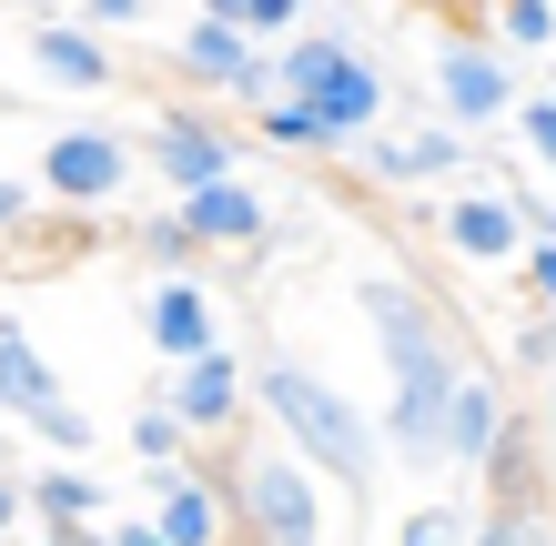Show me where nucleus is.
<instances>
[{
	"mask_svg": "<svg viewBox=\"0 0 556 546\" xmlns=\"http://www.w3.org/2000/svg\"><path fill=\"white\" fill-rule=\"evenodd\" d=\"M375 325V355H384V445L405 466H445V426H455V395H466V365H455V325L435 314V294H415L405 274H365L354 283Z\"/></svg>",
	"mask_w": 556,
	"mask_h": 546,
	"instance_id": "f257e3e1",
	"label": "nucleus"
},
{
	"mask_svg": "<svg viewBox=\"0 0 556 546\" xmlns=\"http://www.w3.org/2000/svg\"><path fill=\"white\" fill-rule=\"evenodd\" d=\"M253 405L274 415V435H283L314 475L354 486V506H365V496L384 486V466H395L384 426H365V405H354V395H334V384H324L314 365H293V355H274L264 374H253Z\"/></svg>",
	"mask_w": 556,
	"mask_h": 546,
	"instance_id": "f03ea898",
	"label": "nucleus"
},
{
	"mask_svg": "<svg viewBox=\"0 0 556 546\" xmlns=\"http://www.w3.org/2000/svg\"><path fill=\"white\" fill-rule=\"evenodd\" d=\"M274 72H283V102H304L324 132H334V152L365 142L375 122H384V72H375L354 41H334V30H304V41H293Z\"/></svg>",
	"mask_w": 556,
	"mask_h": 546,
	"instance_id": "7ed1b4c3",
	"label": "nucleus"
},
{
	"mask_svg": "<svg viewBox=\"0 0 556 546\" xmlns=\"http://www.w3.org/2000/svg\"><path fill=\"white\" fill-rule=\"evenodd\" d=\"M233 517L253 526V546H324V496H314V466L293 445H253L233 466Z\"/></svg>",
	"mask_w": 556,
	"mask_h": 546,
	"instance_id": "20e7f679",
	"label": "nucleus"
},
{
	"mask_svg": "<svg viewBox=\"0 0 556 546\" xmlns=\"http://www.w3.org/2000/svg\"><path fill=\"white\" fill-rule=\"evenodd\" d=\"M182 72H192V81H213V91H233V102H264V112L283 102V72L233 30V11H223V0L182 21Z\"/></svg>",
	"mask_w": 556,
	"mask_h": 546,
	"instance_id": "39448f33",
	"label": "nucleus"
},
{
	"mask_svg": "<svg viewBox=\"0 0 556 546\" xmlns=\"http://www.w3.org/2000/svg\"><path fill=\"white\" fill-rule=\"evenodd\" d=\"M435 102L455 132H476V122H506L516 112V72L496 41H435Z\"/></svg>",
	"mask_w": 556,
	"mask_h": 546,
	"instance_id": "423d86ee",
	"label": "nucleus"
},
{
	"mask_svg": "<svg viewBox=\"0 0 556 546\" xmlns=\"http://www.w3.org/2000/svg\"><path fill=\"white\" fill-rule=\"evenodd\" d=\"M233 163H243V142L223 132V122H192V112H162L152 122V173L182 192H213V182H233Z\"/></svg>",
	"mask_w": 556,
	"mask_h": 546,
	"instance_id": "0eeeda50",
	"label": "nucleus"
},
{
	"mask_svg": "<svg viewBox=\"0 0 556 546\" xmlns=\"http://www.w3.org/2000/svg\"><path fill=\"white\" fill-rule=\"evenodd\" d=\"M41 182L61 192V203H122L132 142H122V132H51L41 142Z\"/></svg>",
	"mask_w": 556,
	"mask_h": 546,
	"instance_id": "6e6552de",
	"label": "nucleus"
},
{
	"mask_svg": "<svg viewBox=\"0 0 556 546\" xmlns=\"http://www.w3.org/2000/svg\"><path fill=\"white\" fill-rule=\"evenodd\" d=\"M152 486V526L173 546H223V526H233V486H203L192 466H142Z\"/></svg>",
	"mask_w": 556,
	"mask_h": 546,
	"instance_id": "1a4fd4ad",
	"label": "nucleus"
},
{
	"mask_svg": "<svg viewBox=\"0 0 556 546\" xmlns=\"http://www.w3.org/2000/svg\"><path fill=\"white\" fill-rule=\"evenodd\" d=\"M21 61H30L51 91H112V81H122V72H112V51L91 41L81 21H21Z\"/></svg>",
	"mask_w": 556,
	"mask_h": 546,
	"instance_id": "9d476101",
	"label": "nucleus"
},
{
	"mask_svg": "<svg viewBox=\"0 0 556 546\" xmlns=\"http://www.w3.org/2000/svg\"><path fill=\"white\" fill-rule=\"evenodd\" d=\"M435 233H445L455 264H506V253H536V243H527V213H516L506 192H455Z\"/></svg>",
	"mask_w": 556,
	"mask_h": 546,
	"instance_id": "9b49d317",
	"label": "nucleus"
},
{
	"mask_svg": "<svg viewBox=\"0 0 556 546\" xmlns=\"http://www.w3.org/2000/svg\"><path fill=\"white\" fill-rule=\"evenodd\" d=\"M142 325H152L162 355H173V374H182V365H203V355H223V304L203 294V283H162Z\"/></svg>",
	"mask_w": 556,
	"mask_h": 546,
	"instance_id": "f8f14e48",
	"label": "nucleus"
},
{
	"mask_svg": "<svg viewBox=\"0 0 556 546\" xmlns=\"http://www.w3.org/2000/svg\"><path fill=\"white\" fill-rule=\"evenodd\" d=\"M21 496L41 506V526L61 536V526H102L112 506H122V486L112 475H91V466H41V475H21ZM122 526V517H112Z\"/></svg>",
	"mask_w": 556,
	"mask_h": 546,
	"instance_id": "ddd939ff",
	"label": "nucleus"
},
{
	"mask_svg": "<svg viewBox=\"0 0 556 546\" xmlns=\"http://www.w3.org/2000/svg\"><path fill=\"white\" fill-rule=\"evenodd\" d=\"M354 163H365V182H435L455 163H476V152H466L455 122H425V132H405V142H365Z\"/></svg>",
	"mask_w": 556,
	"mask_h": 546,
	"instance_id": "4468645a",
	"label": "nucleus"
},
{
	"mask_svg": "<svg viewBox=\"0 0 556 546\" xmlns=\"http://www.w3.org/2000/svg\"><path fill=\"white\" fill-rule=\"evenodd\" d=\"M264 192H253V182H213V192H192V203H182V233L192 243H223V253H243V243H264Z\"/></svg>",
	"mask_w": 556,
	"mask_h": 546,
	"instance_id": "2eb2a0df",
	"label": "nucleus"
},
{
	"mask_svg": "<svg viewBox=\"0 0 556 546\" xmlns=\"http://www.w3.org/2000/svg\"><path fill=\"white\" fill-rule=\"evenodd\" d=\"M496 456H506V384L496 374H466L455 426H445V466H496Z\"/></svg>",
	"mask_w": 556,
	"mask_h": 546,
	"instance_id": "dca6fc26",
	"label": "nucleus"
},
{
	"mask_svg": "<svg viewBox=\"0 0 556 546\" xmlns=\"http://www.w3.org/2000/svg\"><path fill=\"white\" fill-rule=\"evenodd\" d=\"M233 405H243V365H233V355H203V365H182V374H173V415H182L192 435L233 426Z\"/></svg>",
	"mask_w": 556,
	"mask_h": 546,
	"instance_id": "f3484780",
	"label": "nucleus"
},
{
	"mask_svg": "<svg viewBox=\"0 0 556 546\" xmlns=\"http://www.w3.org/2000/svg\"><path fill=\"white\" fill-rule=\"evenodd\" d=\"M0 384H11V415H21V426H41V415L72 405V395H61V374H51V355H30L21 325H0Z\"/></svg>",
	"mask_w": 556,
	"mask_h": 546,
	"instance_id": "a211bd4d",
	"label": "nucleus"
},
{
	"mask_svg": "<svg viewBox=\"0 0 556 546\" xmlns=\"http://www.w3.org/2000/svg\"><path fill=\"white\" fill-rule=\"evenodd\" d=\"M223 11H233V30H243V41H304V30H314V11H304V0H223Z\"/></svg>",
	"mask_w": 556,
	"mask_h": 546,
	"instance_id": "6ab92c4d",
	"label": "nucleus"
},
{
	"mask_svg": "<svg viewBox=\"0 0 556 546\" xmlns=\"http://www.w3.org/2000/svg\"><path fill=\"white\" fill-rule=\"evenodd\" d=\"M476 536H485V526H476L455 496H445V506H405V517H395V546H476Z\"/></svg>",
	"mask_w": 556,
	"mask_h": 546,
	"instance_id": "aec40b11",
	"label": "nucleus"
},
{
	"mask_svg": "<svg viewBox=\"0 0 556 546\" xmlns=\"http://www.w3.org/2000/svg\"><path fill=\"white\" fill-rule=\"evenodd\" d=\"M485 41H496V51H546L556 11H546V0H506V11H485Z\"/></svg>",
	"mask_w": 556,
	"mask_h": 546,
	"instance_id": "412c9836",
	"label": "nucleus"
},
{
	"mask_svg": "<svg viewBox=\"0 0 556 546\" xmlns=\"http://www.w3.org/2000/svg\"><path fill=\"white\" fill-rule=\"evenodd\" d=\"M182 435H192V426H182L173 405H142V415H132V456H142V466H182Z\"/></svg>",
	"mask_w": 556,
	"mask_h": 546,
	"instance_id": "4be33fe9",
	"label": "nucleus"
},
{
	"mask_svg": "<svg viewBox=\"0 0 556 546\" xmlns=\"http://www.w3.org/2000/svg\"><path fill=\"white\" fill-rule=\"evenodd\" d=\"M264 142H274V152H334V132H324L304 102H274V112H264Z\"/></svg>",
	"mask_w": 556,
	"mask_h": 546,
	"instance_id": "5701e85b",
	"label": "nucleus"
},
{
	"mask_svg": "<svg viewBox=\"0 0 556 546\" xmlns=\"http://www.w3.org/2000/svg\"><path fill=\"white\" fill-rule=\"evenodd\" d=\"M142 264H162L182 283V264H192V233H182V213H162V223H142Z\"/></svg>",
	"mask_w": 556,
	"mask_h": 546,
	"instance_id": "b1692460",
	"label": "nucleus"
},
{
	"mask_svg": "<svg viewBox=\"0 0 556 546\" xmlns=\"http://www.w3.org/2000/svg\"><path fill=\"white\" fill-rule=\"evenodd\" d=\"M41 445H51L61 466H81V456H91V415H81V405H61V415H41Z\"/></svg>",
	"mask_w": 556,
	"mask_h": 546,
	"instance_id": "393cba45",
	"label": "nucleus"
},
{
	"mask_svg": "<svg viewBox=\"0 0 556 546\" xmlns=\"http://www.w3.org/2000/svg\"><path fill=\"white\" fill-rule=\"evenodd\" d=\"M527 152L556 173V91H536V102H527Z\"/></svg>",
	"mask_w": 556,
	"mask_h": 546,
	"instance_id": "a878e982",
	"label": "nucleus"
},
{
	"mask_svg": "<svg viewBox=\"0 0 556 546\" xmlns=\"http://www.w3.org/2000/svg\"><path fill=\"white\" fill-rule=\"evenodd\" d=\"M72 21L91 30V41H102V30H132V21H142V0H81Z\"/></svg>",
	"mask_w": 556,
	"mask_h": 546,
	"instance_id": "bb28decb",
	"label": "nucleus"
},
{
	"mask_svg": "<svg viewBox=\"0 0 556 546\" xmlns=\"http://www.w3.org/2000/svg\"><path fill=\"white\" fill-rule=\"evenodd\" d=\"M527 294H536V314H556V243L527 253Z\"/></svg>",
	"mask_w": 556,
	"mask_h": 546,
	"instance_id": "cd10ccee",
	"label": "nucleus"
},
{
	"mask_svg": "<svg viewBox=\"0 0 556 546\" xmlns=\"http://www.w3.org/2000/svg\"><path fill=\"white\" fill-rule=\"evenodd\" d=\"M112 546H173V536H162L152 517H122V526H112Z\"/></svg>",
	"mask_w": 556,
	"mask_h": 546,
	"instance_id": "c85d7f7f",
	"label": "nucleus"
},
{
	"mask_svg": "<svg viewBox=\"0 0 556 546\" xmlns=\"http://www.w3.org/2000/svg\"><path fill=\"white\" fill-rule=\"evenodd\" d=\"M546 435H556V384H546Z\"/></svg>",
	"mask_w": 556,
	"mask_h": 546,
	"instance_id": "c756f323",
	"label": "nucleus"
}]
</instances>
